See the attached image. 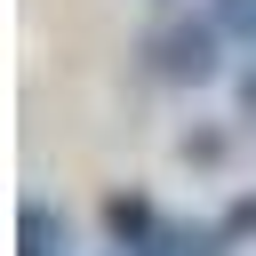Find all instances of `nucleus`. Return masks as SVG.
I'll return each mask as SVG.
<instances>
[{
  "mask_svg": "<svg viewBox=\"0 0 256 256\" xmlns=\"http://www.w3.org/2000/svg\"><path fill=\"white\" fill-rule=\"evenodd\" d=\"M144 72L168 80V88H208L224 72V32L216 16H168L152 40H144Z\"/></svg>",
  "mask_w": 256,
  "mask_h": 256,
  "instance_id": "1",
  "label": "nucleus"
},
{
  "mask_svg": "<svg viewBox=\"0 0 256 256\" xmlns=\"http://www.w3.org/2000/svg\"><path fill=\"white\" fill-rule=\"evenodd\" d=\"M160 224H168V216L152 208V192H136V184H128V192H104V240H112L120 256L152 248V240H160Z\"/></svg>",
  "mask_w": 256,
  "mask_h": 256,
  "instance_id": "2",
  "label": "nucleus"
},
{
  "mask_svg": "<svg viewBox=\"0 0 256 256\" xmlns=\"http://www.w3.org/2000/svg\"><path fill=\"white\" fill-rule=\"evenodd\" d=\"M16 232H24V256H64V248H72V224H64L56 200H24Z\"/></svg>",
  "mask_w": 256,
  "mask_h": 256,
  "instance_id": "3",
  "label": "nucleus"
},
{
  "mask_svg": "<svg viewBox=\"0 0 256 256\" xmlns=\"http://www.w3.org/2000/svg\"><path fill=\"white\" fill-rule=\"evenodd\" d=\"M208 16H216V32H224V40L256 48V0H208Z\"/></svg>",
  "mask_w": 256,
  "mask_h": 256,
  "instance_id": "4",
  "label": "nucleus"
},
{
  "mask_svg": "<svg viewBox=\"0 0 256 256\" xmlns=\"http://www.w3.org/2000/svg\"><path fill=\"white\" fill-rule=\"evenodd\" d=\"M216 232H224L232 248H240V240H256V192H240V200H232V208L216 216Z\"/></svg>",
  "mask_w": 256,
  "mask_h": 256,
  "instance_id": "5",
  "label": "nucleus"
},
{
  "mask_svg": "<svg viewBox=\"0 0 256 256\" xmlns=\"http://www.w3.org/2000/svg\"><path fill=\"white\" fill-rule=\"evenodd\" d=\"M184 160H200V168H216V160H224V136H216V128H200V136H184Z\"/></svg>",
  "mask_w": 256,
  "mask_h": 256,
  "instance_id": "6",
  "label": "nucleus"
},
{
  "mask_svg": "<svg viewBox=\"0 0 256 256\" xmlns=\"http://www.w3.org/2000/svg\"><path fill=\"white\" fill-rule=\"evenodd\" d=\"M240 120H256V64L240 72Z\"/></svg>",
  "mask_w": 256,
  "mask_h": 256,
  "instance_id": "7",
  "label": "nucleus"
}]
</instances>
